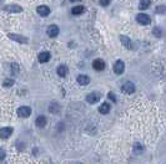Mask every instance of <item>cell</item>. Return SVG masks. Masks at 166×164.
I'll list each match as a JSON object with an SVG mask.
<instances>
[{"label":"cell","instance_id":"cell-1","mask_svg":"<svg viewBox=\"0 0 166 164\" xmlns=\"http://www.w3.org/2000/svg\"><path fill=\"white\" fill-rule=\"evenodd\" d=\"M14 132V129L11 127H4V128H0V138L2 139H8Z\"/></svg>","mask_w":166,"mask_h":164},{"label":"cell","instance_id":"cell-2","mask_svg":"<svg viewBox=\"0 0 166 164\" xmlns=\"http://www.w3.org/2000/svg\"><path fill=\"white\" fill-rule=\"evenodd\" d=\"M136 21H138L139 24H141V25H149V24L151 22V19H150V16H149L147 14L141 13V14H138Z\"/></svg>","mask_w":166,"mask_h":164},{"label":"cell","instance_id":"cell-3","mask_svg":"<svg viewBox=\"0 0 166 164\" xmlns=\"http://www.w3.org/2000/svg\"><path fill=\"white\" fill-rule=\"evenodd\" d=\"M30 114H31V108L28 106H23L18 110V116L21 118H28Z\"/></svg>","mask_w":166,"mask_h":164},{"label":"cell","instance_id":"cell-4","mask_svg":"<svg viewBox=\"0 0 166 164\" xmlns=\"http://www.w3.org/2000/svg\"><path fill=\"white\" fill-rule=\"evenodd\" d=\"M125 70V63L121 61V60H117L115 63H114V72L116 75H121Z\"/></svg>","mask_w":166,"mask_h":164},{"label":"cell","instance_id":"cell-5","mask_svg":"<svg viewBox=\"0 0 166 164\" xmlns=\"http://www.w3.org/2000/svg\"><path fill=\"white\" fill-rule=\"evenodd\" d=\"M122 92L127 93V94H131V93H134L135 92V85L132 83V82H125L121 87Z\"/></svg>","mask_w":166,"mask_h":164},{"label":"cell","instance_id":"cell-6","mask_svg":"<svg viewBox=\"0 0 166 164\" xmlns=\"http://www.w3.org/2000/svg\"><path fill=\"white\" fill-rule=\"evenodd\" d=\"M99 100H100V94H99L97 92H92V93H89V94L86 96V101H87V103H90V105L96 103Z\"/></svg>","mask_w":166,"mask_h":164},{"label":"cell","instance_id":"cell-7","mask_svg":"<svg viewBox=\"0 0 166 164\" xmlns=\"http://www.w3.org/2000/svg\"><path fill=\"white\" fill-rule=\"evenodd\" d=\"M4 10L5 11H9V13H21L23 11V8L20 5H16V4H10V5H5L4 6Z\"/></svg>","mask_w":166,"mask_h":164},{"label":"cell","instance_id":"cell-8","mask_svg":"<svg viewBox=\"0 0 166 164\" xmlns=\"http://www.w3.org/2000/svg\"><path fill=\"white\" fill-rule=\"evenodd\" d=\"M59 26L57 25H50L49 27H48V35L50 36V38H56L57 35H59Z\"/></svg>","mask_w":166,"mask_h":164},{"label":"cell","instance_id":"cell-9","mask_svg":"<svg viewBox=\"0 0 166 164\" xmlns=\"http://www.w3.org/2000/svg\"><path fill=\"white\" fill-rule=\"evenodd\" d=\"M92 67L96 70V71H103L105 69V62L100 58H96L94 62H92Z\"/></svg>","mask_w":166,"mask_h":164},{"label":"cell","instance_id":"cell-10","mask_svg":"<svg viewBox=\"0 0 166 164\" xmlns=\"http://www.w3.org/2000/svg\"><path fill=\"white\" fill-rule=\"evenodd\" d=\"M8 36H9L11 40L18 41V42H20V44H28V38H25V36H21V35H18V34H9Z\"/></svg>","mask_w":166,"mask_h":164},{"label":"cell","instance_id":"cell-11","mask_svg":"<svg viewBox=\"0 0 166 164\" xmlns=\"http://www.w3.org/2000/svg\"><path fill=\"white\" fill-rule=\"evenodd\" d=\"M120 41H121V44L125 46V49H127V50H131V49H132V42H131V40H130L127 36L121 35V36H120Z\"/></svg>","mask_w":166,"mask_h":164},{"label":"cell","instance_id":"cell-12","mask_svg":"<svg viewBox=\"0 0 166 164\" xmlns=\"http://www.w3.org/2000/svg\"><path fill=\"white\" fill-rule=\"evenodd\" d=\"M36 11H38V14H39L40 16H48V15L50 14V9H49V6H46V5H40V6H38Z\"/></svg>","mask_w":166,"mask_h":164},{"label":"cell","instance_id":"cell-13","mask_svg":"<svg viewBox=\"0 0 166 164\" xmlns=\"http://www.w3.org/2000/svg\"><path fill=\"white\" fill-rule=\"evenodd\" d=\"M38 58H39V62L45 63V62H48V61L50 60V52H48V51H43V52L39 54Z\"/></svg>","mask_w":166,"mask_h":164},{"label":"cell","instance_id":"cell-14","mask_svg":"<svg viewBox=\"0 0 166 164\" xmlns=\"http://www.w3.org/2000/svg\"><path fill=\"white\" fill-rule=\"evenodd\" d=\"M35 124H36L38 128H44L46 126V118L44 116H39L35 121Z\"/></svg>","mask_w":166,"mask_h":164},{"label":"cell","instance_id":"cell-15","mask_svg":"<svg viewBox=\"0 0 166 164\" xmlns=\"http://www.w3.org/2000/svg\"><path fill=\"white\" fill-rule=\"evenodd\" d=\"M78 82H79L81 86H86V85H89L90 78H89V76H86V75H80V76H78Z\"/></svg>","mask_w":166,"mask_h":164},{"label":"cell","instance_id":"cell-16","mask_svg":"<svg viewBox=\"0 0 166 164\" xmlns=\"http://www.w3.org/2000/svg\"><path fill=\"white\" fill-rule=\"evenodd\" d=\"M57 75L60 77H65L66 75H68V67H66L65 65H60V66L57 67Z\"/></svg>","mask_w":166,"mask_h":164},{"label":"cell","instance_id":"cell-17","mask_svg":"<svg viewBox=\"0 0 166 164\" xmlns=\"http://www.w3.org/2000/svg\"><path fill=\"white\" fill-rule=\"evenodd\" d=\"M99 112H100L101 114H108L110 112V105L109 103H103L100 107H99Z\"/></svg>","mask_w":166,"mask_h":164},{"label":"cell","instance_id":"cell-18","mask_svg":"<svg viewBox=\"0 0 166 164\" xmlns=\"http://www.w3.org/2000/svg\"><path fill=\"white\" fill-rule=\"evenodd\" d=\"M84 11H85V8H84V6H81V5L74 6V8H73V10H71L73 15H80V14H83Z\"/></svg>","mask_w":166,"mask_h":164},{"label":"cell","instance_id":"cell-19","mask_svg":"<svg viewBox=\"0 0 166 164\" xmlns=\"http://www.w3.org/2000/svg\"><path fill=\"white\" fill-rule=\"evenodd\" d=\"M150 5H151V0H141L139 8H140L141 10H145V9H149Z\"/></svg>","mask_w":166,"mask_h":164},{"label":"cell","instance_id":"cell-20","mask_svg":"<svg viewBox=\"0 0 166 164\" xmlns=\"http://www.w3.org/2000/svg\"><path fill=\"white\" fill-rule=\"evenodd\" d=\"M152 34H154L157 39L162 38V31H161V29H160V27H155V29L152 30Z\"/></svg>","mask_w":166,"mask_h":164},{"label":"cell","instance_id":"cell-21","mask_svg":"<svg viewBox=\"0 0 166 164\" xmlns=\"http://www.w3.org/2000/svg\"><path fill=\"white\" fill-rule=\"evenodd\" d=\"M49 111H50L51 113H57V112H59V105H57V103H55V102H54V103H51V105H50Z\"/></svg>","mask_w":166,"mask_h":164},{"label":"cell","instance_id":"cell-22","mask_svg":"<svg viewBox=\"0 0 166 164\" xmlns=\"http://www.w3.org/2000/svg\"><path fill=\"white\" fill-rule=\"evenodd\" d=\"M134 152H135L136 154H140V153L143 152V146H141L140 143H135V146H134Z\"/></svg>","mask_w":166,"mask_h":164},{"label":"cell","instance_id":"cell-23","mask_svg":"<svg viewBox=\"0 0 166 164\" xmlns=\"http://www.w3.org/2000/svg\"><path fill=\"white\" fill-rule=\"evenodd\" d=\"M155 11H156L157 14H165V13H166V6H165V5H159V6L155 9Z\"/></svg>","mask_w":166,"mask_h":164},{"label":"cell","instance_id":"cell-24","mask_svg":"<svg viewBox=\"0 0 166 164\" xmlns=\"http://www.w3.org/2000/svg\"><path fill=\"white\" fill-rule=\"evenodd\" d=\"M108 97H109V100H111L113 102H116V96L114 92H109L108 93Z\"/></svg>","mask_w":166,"mask_h":164},{"label":"cell","instance_id":"cell-25","mask_svg":"<svg viewBox=\"0 0 166 164\" xmlns=\"http://www.w3.org/2000/svg\"><path fill=\"white\" fill-rule=\"evenodd\" d=\"M3 85H4L5 87H9V86H13V85H14V81H13V80H5Z\"/></svg>","mask_w":166,"mask_h":164},{"label":"cell","instance_id":"cell-26","mask_svg":"<svg viewBox=\"0 0 166 164\" xmlns=\"http://www.w3.org/2000/svg\"><path fill=\"white\" fill-rule=\"evenodd\" d=\"M110 2L111 0H100V5L101 6H108L110 4Z\"/></svg>","mask_w":166,"mask_h":164},{"label":"cell","instance_id":"cell-27","mask_svg":"<svg viewBox=\"0 0 166 164\" xmlns=\"http://www.w3.org/2000/svg\"><path fill=\"white\" fill-rule=\"evenodd\" d=\"M5 155H6V153H5V150H4L3 148H0V160H3V159L5 158Z\"/></svg>","mask_w":166,"mask_h":164},{"label":"cell","instance_id":"cell-28","mask_svg":"<svg viewBox=\"0 0 166 164\" xmlns=\"http://www.w3.org/2000/svg\"><path fill=\"white\" fill-rule=\"evenodd\" d=\"M78 2H80V0H71V3H78Z\"/></svg>","mask_w":166,"mask_h":164},{"label":"cell","instance_id":"cell-29","mask_svg":"<svg viewBox=\"0 0 166 164\" xmlns=\"http://www.w3.org/2000/svg\"><path fill=\"white\" fill-rule=\"evenodd\" d=\"M78 164H81V163H78Z\"/></svg>","mask_w":166,"mask_h":164}]
</instances>
